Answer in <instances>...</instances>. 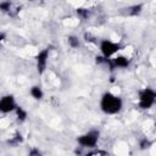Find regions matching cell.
<instances>
[{
	"instance_id": "18",
	"label": "cell",
	"mask_w": 156,
	"mask_h": 156,
	"mask_svg": "<svg viewBox=\"0 0 156 156\" xmlns=\"http://www.w3.org/2000/svg\"><path fill=\"white\" fill-rule=\"evenodd\" d=\"M28 154H29L30 156H34V155H38V156H39V155H41L43 152H41L40 150H38V149H32V150H29Z\"/></svg>"
},
{
	"instance_id": "2",
	"label": "cell",
	"mask_w": 156,
	"mask_h": 156,
	"mask_svg": "<svg viewBox=\"0 0 156 156\" xmlns=\"http://www.w3.org/2000/svg\"><path fill=\"white\" fill-rule=\"evenodd\" d=\"M98 45H99L100 55L105 58H111L122 50L121 43L113 41V40H110V39H101L98 43Z\"/></svg>"
},
{
	"instance_id": "1",
	"label": "cell",
	"mask_w": 156,
	"mask_h": 156,
	"mask_svg": "<svg viewBox=\"0 0 156 156\" xmlns=\"http://www.w3.org/2000/svg\"><path fill=\"white\" fill-rule=\"evenodd\" d=\"M99 106L105 115L113 116L123 110V99L112 91H105L100 98Z\"/></svg>"
},
{
	"instance_id": "5",
	"label": "cell",
	"mask_w": 156,
	"mask_h": 156,
	"mask_svg": "<svg viewBox=\"0 0 156 156\" xmlns=\"http://www.w3.org/2000/svg\"><path fill=\"white\" fill-rule=\"evenodd\" d=\"M17 101L12 94H5L0 98V113L7 115L16 110Z\"/></svg>"
},
{
	"instance_id": "9",
	"label": "cell",
	"mask_w": 156,
	"mask_h": 156,
	"mask_svg": "<svg viewBox=\"0 0 156 156\" xmlns=\"http://www.w3.org/2000/svg\"><path fill=\"white\" fill-rule=\"evenodd\" d=\"M15 113H16V119H17V122H20V123H24L27 119H28V112H27V110H24L22 106H20V105H17V107H16V110L13 111Z\"/></svg>"
},
{
	"instance_id": "3",
	"label": "cell",
	"mask_w": 156,
	"mask_h": 156,
	"mask_svg": "<svg viewBox=\"0 0 156 156\" xmlns=\"http://www.w3.org/2000/svg\"><path fill=\"white\" fill-rule=\"evenodd\" d=\"M156 102V91L150 88H143L138 94V106L141 110H150Z\"/></svg>"
},
{
	"instance_id": "19",
	"label": "cell",
	"mask_w": 156,
	"mask_h": 156,
	"mask_svg": "<svg viewBox=\"0 0 156 156\" xmlns=\"http://www.w3.org/2000/svg\"><path fill=\"white\" fill-rule=\"evenodd\" d=\"M5 40V34H0V45H1V43Z\"/></svg>"
},
{
	"instance_id": "6",
	"label": "cell",
	"mask_w": 156,
	"mask_h": 156,
	"mask_svg": "<svg viewBox=\"0 0 156 156\" xmlns=\"http://www.w3.org/2000/svg\"><path fill=\"white\" fill-rule=\"evenodd\" d=\"M49 56H50V51L49 48L40 50L37 55H35V63H37V72L38 74H43L46 68H48V62H49Z\"/></svg>"
},
{
	"instance_id": "14",
	"label": "cell",
	"mask_w": 156,
	"mask_h": 156,
	"mask_svg": "<svg viewBox=\"0 0 156 156\" xmlns=\"http://www.w3.org/2000/svg\"><path fill=\"white\" fill-rule=\"evenodd\" d=\"M9 143H10V144H13V145L22 144V143H23V136H22V134L17 132V133L11 138V140H9Z\"/></svg>"
},
{
	"instance_id": "10",
	"label": "cell",
	"mask_w": 156,
	"mask_h": 156,
	"mask_svg": "<svg viewBox=\"0 0 156 156\" xmlns=\"http://www.w3.org/2000/svg\"><path fill=\"white\" fill-rule=\"evenodd\" d=\"M143 9H144V5L143 4H135V5H132L127 9V15L128 16H132V17H135V16H139L141 12H143Z\"/></svg>"
},
{
	"instance_id": "12",
	"label": "cell",
	"mask_w": 156,
	"mask_h": 156,
	"mask_svg": "<svg viewBox=\"0 0 156 156\" xmlns=\"http://www.w3.org/2000/svg\"><path fill=\"white\" fill-rule=\"evenodd\" d=\"M76 13L77 16L80 18V20H88V17L90 16V12L88 9H84V7H78L76 10Z\"/></svg>"
},
{
	"instance_id": "17",
	"label": "cell",
	"mask_w": 156,
	"mask_h": 156,
	"mask_svg": "<svg viewBox=\"0 0 156 156\" xmlns=\"http://www.w3.org/2000/svg\"><path fill=\"white\" fill-rule=\"evenodd\" d=\"M84 39H85V41H88V43H94V44H98L96 38H95V37H93L90 33H85V34H84Z\"/></svg>"
},
{
	"instance_id": "11",
	"label": "cell",
	"mask_w": 156,
	"mask_h": 156,
	"mask_svg": "<svg viewBox=\"0 0 156 156\" xmlns=\"http://www.w3.org/2000/svg\"><path fill=\"white\" fill-rule=\"evenodd\" d=\"M67 44H68V46L69 48H72V49H78V48H80V39L77 37V35H73V34H71V35H68L67 37Z\"/></svg>"
},
{
	"instance_id": "16",
	"label": "cell",
	"mask_w": 156,
	"mask_h": 156,
	"mask_svg": "<svg viewBox=\"0 0 156 156\" xmlns=\"http://www.w3.org/2000/svg\"><path fill=\"white\" fill-rule=\"evenodd\" d=\"M151 145H152V143H151L147 138L141 139V140H140V143H139V146H140V149H141V150H146V149H149Z\"/></svg>"
},
{
	"instance_id": "4",
	"label": "cell",
	"mask_w": 156,
	"mask_h": 156,
	"mask_svg": "<svg viewBox=\"0 0 156 156\" xmlns=\"http://www.w3.org/2000/svg\"><path fill=\"white\" fill-rule=\"evenodd\" d=\"M99 139H100V132L98 129H90V130L78 135L77 144L80 147L91 149V147H96V145L99 143Z\"/></svg>"
},
{
	"instance_id": "7",
	"label": "cell",
	"mask_w": 156,
	"mask_h": 156,
	"mask_svg": "<svg viewBox=\"0 0 156 156\" xmlns=\"http://www.w3.org/2000/svg\"><path fill=\"white\" fill-rule=\"evenodd\" d=\"M132 63L130 57L122 54H116L111 57V68H128Z\"/></svg>"
},
{
	"instance_id": "20",
	"label": "cell",
	"mask_w": 156,
	"mask_h": 156,
	"mask_svg": "<svg viewBox=\"0 0 156 156\" xmlns=\"http://www.w3.org/2000/svg\"><path fill=\"white\" fill-rule=\"evenodd\" d=\"M28 1H35V0H28Z\"/></svg>"
},
{
	"instance_id": "13",
	"label": "cell",
	"mask_w": 156,
	"mask_h": 156,
	"mask_svg": "<svg viewBox=\"0 0 156 156\" xmlns=\"http://www.w3.org/2000/svg\"><path fill=\"white\" fill-rule=\"evenodd\" d=\"M12 7V2L10 0H2L0 1V11L1 12H10Z\"/></svg>"
},
{
	"instance_id": "15",
	"label": "cell",
	"mask_w": 156,
	"mask_h": 156,
	"mask_svg": "<svg viewBox=\"0 0 156 156\" xmlns=\"http://www.w3.org/2000/svg\"><path fill=\"white\" fill-rule=\"evenodd\" d=\"M87 156H90V155H108V151L106 150H100V149H95V147H91V150L87 151L85 152Z\"/></svg>"
},
{
	"instance_id": "8",
	"label": "cell",
	"mask_w": 156,
	"mask_h": 156,
	"mask_svg": "<svg viewBox=\"0 0 156 156\" xmlns=\"http://www.w3.org/2000/svg\"><path fill=\"white\" fill-rule=\"evenodd\" d=\"M29 95L34 99V100H37V101H40V100H43L44 99V90H43V88L40 87V85H32L30 88H29Z\"/></svg>"
}]
</instances>
